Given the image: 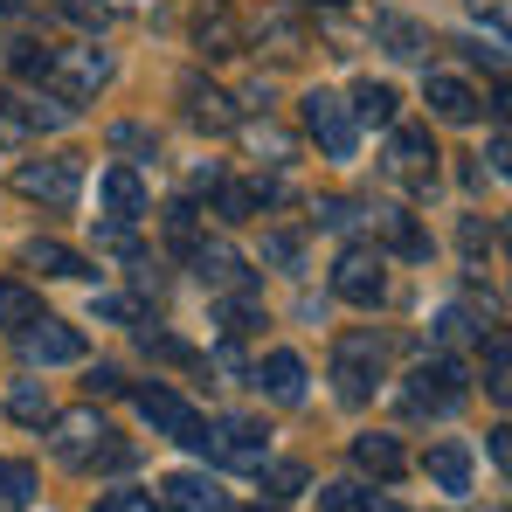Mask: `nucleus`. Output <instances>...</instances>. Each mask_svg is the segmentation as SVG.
Wrapping results in <instances>:
<instances>
[{
    "label": "nucleus",
    "instance_id": "nucleus-25",
    "mask_svg": "<svg viewBox=\"0 0 512 512\" xmlns=\"http://www.w3.org/2000/svg\"><path fill=\"white\" fill-rule=\"evenodd\" d=\"M28 506H35V471L0 457V512H28Z\"/></svg>",
    "mask_w": 512,
    "mask_h": 512
},
{
    "label": "nucleus",
    "instance_id": "nucleus-19",
    "mask_svg": "<svg viewBox=\"0 0 512 512\" xmlns=\"http://www.w3.org/2000/svg\"><path fill=\"white\" fill-rule=\"evenodd\" d=\"M374 229L388 236V250L409 256V263H423V256H429V236L416 229V215H402V208H374Z\"/></svg>",
    "mask_w": 512,
    "mask_h": 512
},
{
    "label": "nucleus",
    "instance_id": "nucleus-6",
    "mask_svg": "<svg viewBox=\"0 0 512 512\" xmlns=\"http://www.w3.org/2000/svg\"><path fill=\"white\" fill-rule=\"evenodd\" d=\"M333 291H340L346 305L374 312V305L388 298V270H381V250H346L340 263H333Z\"/></svg>",
    "mask_w": 512,
    "mask_h": 512
},
{
    "label": "nucleus",
    "instance_id": "nucleus-31",
    "mask_svg": "<svg viewBox=\"0 0 512 512\" xmlns=\"http://www.w3.org/2000/svg\"><path fill=\"white\" fill-rule=\"evenodd\" d=\"M256 471H263V492H270V499H298V492H305V464H270V457H263Z\"/></svg>",
    "mask_w": 512,
    "mask_h": 512
},
{
    "label": "nucleus",
    "instance_id": "nucleus-21",
    "mask_svg": "<svg viewBox=\"0 0 512 512\" xmlns=\"http://www.w3.org/2000/svg\"><path fill=\"white\" fill-rule=\"evenodd\" d=\"M353 464L367 478H402V443L395 436H353Z\"/></svg>",
    "mask_w": 512,
    "mask_h": 512
},
{
    "label": "nucleus",
    "instance_id": "nucleus-9",
    "mask_svg": "<svg viewBox=\"0 0 512 512\" xmlns=\"http://www.w3.org/2000/svg\"><path fill=\"white\" fill-rule=\"evenodd\" d=\"M49 423H56V436H49V450H56L63 464H90V457L104 450V436H111L97 409H77V416H49Z\"/></svg>",
    "mask_w": 512,
    "mask_h": 512
},
{
    "label": "nucleus",
    "instance_id": "nucleus-11",
    "mask_svg": "<svg viewBox=\"0 0 512 512\" xmlns=\"http://www.w3.org/2000/svg\"><path fill=\"white\" fill-rule=\"evenodd\" d=\"M132 402H139V416H146L153 429H167V436H180V443H194V436H201V416H194L173 388H160V381H153V388H139Z\"/></svg>",
    "mask_w": 512,
    "mask_h": 512
},
{
    "label": "nucleus",
    "instance_id": "nucleus-36",
    "mask_svg": "<svg viewBox=\"0 0 512 512\" xmlns=\"http://www.w3.org/2000/svg\"><path fill=\"white\" fill-rule=\"evenodd\" d=\"M111 153H153V132L146 125H111Z\"/></svg>",
    "mask_w": 512,
    "mask_h": 512
},
{
    "label": "nucleus",
    "instance_id": "nucleus-24",
    "mask_svg": "<svg viewBox=\"0 0 512 512\" xmlns=\"http://www.w3.org/2000/svg\"><path fill=\"white\" fill-rule=\"evenodd\" d=\"M395 104H402V97H395L388 84H360L346 111H353V125H395Z\"/></svg>",
    "mask_w": 512,
    "mask_h": 512
},
{
    "label": "nucleus",
    "instance_id": "nucleus-28",
    "mask_svg": "<svg viewBox=\"0 0 512 512\" xmlns=\"http://www.w3.org/2000/svg\"><path fill=\"white\" fill-rule=\"evenodd\" d=\"M28 319H42V298L7 277V284H0V326H28Z\"/></svg>",
    "mask_w": 512,
    "mask_h": 512
},
{
    "label": "nucleus",
    "instance_id": "nucleus-1",
    "mask_svg": "<svg viewBox=\"0 0 512 512\" xmlns=\"http://www.w3.org/2000/svg\"><path fill=\"white\" fill-rule=\"evenodd\" d=\"M464 395H471V381H464V367H457L450 353L423 360V367L402 381V409H409V416H457Z\"/></svg>",
    "mask_w": 512,
    "mask_h": 512
},
{
    "label": "nucleus",
    "instance_id": "nucleus-42",
    "mask_svg": "<svg viewBox=\"0 0 512 512\" xmlns=\"http://www.w3.org/2000/svg\"><path fill=\"white\" fill-rule=\"evenodd\" d=\"M478 21H492V35H506V0H471Z\"/></svg>",
    "mask_w": 512,
    "mask_h": 512
},
{
    "label": "nucleus",
    "instance_id": "nucleus-3",
    "mask_svg": "<svg viewBox=\"0 0 512 512\" xmlns=\"http://www.w3.org/2000/svg\"><path fill=\"white\" fill-rule=\"evenodd\" d=\"M42 84H56V97H70V104H84L97 90L111 84V56L90 42V49H49V70H42Z\"/></svg>",
    "mask_w": 512,
    "mask_h": 512
},
{
    "label": "nucleus",
    "instance_id": "nucleus-34",
    "mask_svg": "<svg viewBox=\"0 0 512 512\" xmlns=\"http://www.w3.org/2000/svg\"><path fill=\"white\" fill-rule=\"evenodd\" d=\"M139 346H146V353H160V360H173V367H194V346L173 340V333H153V326H139Z\"/></svg>",
    "mask_w": 512,
    "mask_h": 512
},
{
    "label": "nucleus",
    "instance_id": "nucleus-47",
    "mask_svg": "<svg viewBox=\"0 0 512 512\" xmlns=\"http://www.w3.org/2000/svg\"><path fill=\"white\" fill-rule=\"evenodd\" d=\"M298 7H346V0H298Z\"/></svg>",
    "mask_w": 512,
    "mask_h": 512
},
{
    "label": "nucleus",
    "instance_id": "nucleus-48",
    "mask_svg": "<svg viewBox=\"0 0 512 512\" xmlns=\"http://www.w3.org/2000/svg\"><path fill=\"white\" fill-rule=\"evenodd\" d=\"M256 512H263V506H256ZM270 512H277V506H270Z\"/></svg>",
    "mask_w": 512,
    "mask_h": 512
},
{
    "label": "nucleus",
    "instance_id": "nucleus-2",
    "mask_svg": "<svg viewBox=\"0 0 512 512\" xmlns=\"http://www.w3.org/2000/svg\"><path fill=\"white\" fill-rule=\"evenodd\" d=\"M194 450H208V464H222V471H256L270 457V429L250 416H222V423H201Z\"/></svg>",
    "mask_w": 512,
    "mask_h": 512
},
{
    "label": "nucleus",
    "instance_id": "nucleus-46",
    "mask_svg": "<svg viewBox=\"0 0 512 512\" xmlns=\"http://www.w3.org/2000/svg\"><path fill=\"white\" fill-rule=\"evenodd\" d=\"M21 7H28V0H0V14H21Z\"/></svg>",
    "mask_w": 512,
    "mask_h": 512
},
{
    "label": "nucleus",
    "instance_id": "nucleus-37",
    "mask_svg": "<svg viewBox=\"0 0 512 512\" xmlns=\"http://www.w3.org/2000/svg\"><path fill=\"white\" fill-rule=\"evenodd\" d=\"M97 512H153V492H132V485H125V492H104Z\"/></svg>",
    "mask_w": 512,
    "mask_h": 512
},
{
    "label": "nucleus",
    "instance_id": "nucleus-43",
    "mask_svg": "<svg viewBox=\"0 0 512 512\" xmlns=\"http://www.w3.org/2000/svg\"><path fill=\"white\" fill-rule=\"evenodd\" d=\"M263 256H270V263H298V236H270Z\"/></svg>",
    "mask_w": 512,
    "mask_h": 512
},
{
    "label": "nucleus",
    "instance_id": "nucleus-12",
    "mask_svg": "<svg viewBox=\"0 0 512 512\" xmlns=\"http://www.w3.org/2000/svg\"><path fill=\"white\" fill-rule=\"evenodd\" d=\"M388 173L409 180V187H429V180H436V146H429L423 125H402V132H395V146H388Z\"/></svg>",
    "mask_w": 512,
    "mask_h": 512
},
{
    "label": "nucleus",
    "instance_id": "nucleus-5",
    "mask_svg": "<svg viewBox=\"0 0 512 512\" xmlns=\"http://www.w3.org/2000/svg\"><path fill=\"white\" fill-rule=\"evenodd\" d=\"M333 381H340V402H367L374 381H381V340L374 333H346L333 346Z\"/></svg>",
    "mask_w": 512,
    "mask_h": 512
},
{
    "label": "nucleus",
    "instance_id": "nucleus-38",
    "mask_svg": "<svg viewBox=\"0 0 512 512\" xmlns=\"http://www.w3.org/2000/svg\"><path fill=\"white\" fill-rule=\"evenodd\" d=\"M56 7H63L77 28H104V21H111V14H104V0H56Z\"/></svg>",
    "mask_w": 512,
    "mask_h": 512
},
{
    "label": "nucleus",
    "instance_id": "nucleus-45",
    "mask_svg": "<svg viewBox=\"0 0 512 512\" xmlns=\"http://www.w3.org/2000/svg\"><path fill=\"white\" fill-rule=\"evenodd\" d=\"M118 388H125V381H118L111 367H97V374H90V395H118Z\"/></svg>",
    "mask_w": 512,
    "mask_h": 512
},
{
    "label": "nucleus",
    "instance_id": "nucleus-30",
    "mask_svg": "<svg viewBox=\"0 0 512 512\" xmlns=\"http://www.w3.org/2000/svg\"><path fill=\"white\" fill-rule=\"evenodd\" d=\"M7 416H14V423H28V429H42V423H49V395H42L35 381H21V388L7 395Z\"/></svg>",
    "mask_w": 512,
    "mask_h": 512
},
{
    "label": "nucleus",
    "instance_id": "nucleus-29",
    "mask_svg": "<svg viewBox=\"0 0 512 512\" xmlns=\"http://www.w3.org/2000/svg\"><path fill=\"white\" fill-rule=\"evenodd\" d=\"M374 499H381V492H367L360 478H340V485L319 492V506H326V512H374Z\"/></svg>",
    "mask_w": 512,
    "mask_h": 512
},
{
    "label": "nucleus",
    "instance_id": "nucleus-22",
    "mask_svg": "<svg viewBox=\"0 0 512 512\" xmlns=\"http://www.w3.org/2000/svg\"><path fill=\"white\" fill-rule=\"evenodd\" d=\"M194 35H201L208 56H229V49H236V14H229L222 0H208V7L194 14Z\"/></svg>",
    "mask_w": 512,
    "mask_h": 512
},
{
    "label": "nucleus",
    "instance_id": "nucleus-41",
    "mask_svg": "<svg viewBox=\"0 0 512 512\" xmlns=\"http://www.w3.org/2000/svg\"><path fill=\"white\" fill-rule=\"evenodd\" d=\"M250 139H256V146H263V153H270V160H291V139H284L277 125H256Z\"/></svg>",
    "mask_w": 512,
    "mask_h": 512
},
{
    "label": "nucleus",
    "instance_id": "nucleus-26",
    "mask_svg": "<svg viewBox=\"0 0 512 512\" xmlns=\"http://www.w3.org/2000/svg\"><path fill=\"white\" fill-rule=\"evenodd\" d=\"M374 35L388 42V56H423V28L409 14H374Z\"/></svg>",
    "mask_w": 512,
    "mask_h": 512
},
{
    "label": "nucleus",
    "instance_id": "nucleus-32",
    "mask_svg": "<svg viewBox=\"0 0 512 512\" xmlns=\"http://www.w3.org/2000/svg\"><path fill=\"white\" fill-rule=\"evenodd\" d=\"M167 243H173L180 256H187L194 243H201V215H194L187 201H173V208H167Z\"/></svg>",
    "mask_w": 512,
    "mask_h": 512
},
{
    "label": "nucleus",
    "instance_id": "nucleus-4",
    "mask_svg": "<svg viewBox=\"0 0 512 512\" xmlns=\"http://www.w3.org/2000/svg\"><path fill=\"white\" fill-rule=\"evenodd\" d=\"M305 132L326 146V160H353V146H360V125L333 90H305Z\"/></svg>",
    "mask_w": 512,
    "mask_h": 512
},
{
    "label": "nucleus",
    "instance_id": "nucleus-17",
    "mask_svg": "<svg viewBox=\"0 0 512 512\" xmlns=\"http://www.w3.org/2000/svg\"><path fill=\"white\" fill-rule=\"evenodd\" d=\"M263 201H277L270 180H222V187H215V215H222V222H250Z\"/></svg>",
    "mask_w": 512,
    "mask_h": 512
},
{
    "label": "nucleus",
    "instance_id": "nucleus-44",
    "mask_svg": "<svg viewBox=\"0 0 512 512\" xmlns=\"http://www.w3.org/2000/svg\"><path fill=\"white\" fill-rule=\"evenodd\" d=\"M187 187H194V194H201V187L215 194V187H222V167H194V173H187Z\"/></svg>",
    "mask_w": 512,
    "mask_h": 512
},
{
    "label": "nucleus",
    "instance_id": "nucleus-14",
    "mask_svg": "<svg viewBox=\"0 0 512 512\" xmlns=\"http://www.w3.org/2000/svg\"><path fill=\"white\" fill-rule=\"evenodd\" d=\"M180 97H187V118H194L201 132H229V125H236V97H229V90L187 77V90H180Z\"/></svg>",
    "mask_w": 512,
    "mask_h": 512
},
{
    "label": "nucleus",
    "instance_id": "nucleus-10",
    "mask_svg": "<svg viewBox=\"0 0 512 512\" xmlns=\"http://www.w3.org/2000/svg\"><path fill=\"white\" fill-rule=\"evenodd\" d=\"M187 263H194V270H201V284H215V291H256L250 263L229 250V243H208V236H201V243L187 250Z\"/></svg>",
    "mask_w": 512,
    "mask_h": 512
},
{
    "label": "nucleus",
    "instance_id": "nucleus-20",
    "mask_svg": "<svg viewBox=\"0 0 512 512\" xmlns=\"http://www.w3.org/2000/svg\"><path fill=\"white\" fill-rule=\"evenodd\" d=\"M429 478H436V492H471V450L464 443H436L429 450Z\"/></svg>",
    "mask_w": 512,
    "mask_h": 512
},
{
    "label": "nucleus",
    "instance_id": "nucleus-40",
    "mask_svg": "<svg viewBox=\"0 0 512 512\" xmlns=\"http://www.w3.org/2000/svg\"><path fill=\"white\" fill-rule=\"evenodd\" d=\"M21 139H28V125H21L14 97H0V146H21Z\"/></svg>",
    "mask_w": 512,
    "mask_h": 512
},
{
    "label": "nucleus",
    "instance_id": "nucleus-16",
    "mask_svg": "<svg viewBox=\"0 0 512 512\" xmlns=\"http://www.w3.org/2000/svg\"><path fill=\"white\" fill-rule=\"evenodd\" d=\"M97 194H104V215H111V222H139V215H146V180L132 167H111Z\"/></svg>",
    "mask_w": 512,
    "mask_h": 512
},
{
    "label": "nucleus",
    "instance_id": "nucleus-15",
    "mask_svg": "<svg viewBox=\"0 0 512 512\" xmlns=\"http://www.w3.org/2000/svg\"><path fill=\"white\" fill-rule=\"evenodd\" d=\"M423 97H429V111H436L443 125H471V118H478V90L464 84V77H443V70H436Z\"/></svg>",
    "mask_w": 512,
    "mask_h": 512
},
{
    "label": "nucleus",
    "instance_id": "nucleus-8",
    "mask_svg": "<svg viewBox=\"0 0 512 512\" xmlns=\"http://www.w3.org/2000/svg\"><path fill=\"white\" fill-rule=\"evenodd\" d=\"M21 360L28 367H70V360H84V333L56 326V319H28L21 326Z\"/></svg>",
    "mask_w": 512,
    "mask_h": 512
},
{
    "label": "nucleus",
    "instance_id": "nucleus-7",
    "mask_svg": "<svg viewBox=\"0 0 512 512\" xmlns=\"http://www.w3.org/2000/svg\"><path fill=\"white\" fill-rule=\"evenodd\" d=\"M77 187H84V173L70 167V160H28V167H14V194L49 201V208H70Z\"/></svg>",
    "mask_w": 512,
    "mask_h": 512
},
{
    "label": "nucleus",
    "instance_id": "nucleus-39",
    "mask_svg": "<svg viewBox=\"0 0 512 512\" xmlns=\"http://www.w3.org/2000/svg\"><path fill=\"white\" fill-rule=\"evenodd\" d=\"M97 319H146V305H139V298H118V291H104V298H97Z\"/></svg>",
    "mask_w": 512,
    "mask_h": 512
},
{
    "label": "nucleus",
    "instance_id": "nucleus-33",
    "mask_svg": "<svg viewBox=\"0 0 512 512\" xmlns=\"http://www.w3.org/2000/svg\"><path fill=\"white\" fill-rule=\"evenodd\" d=\"M471 333L485 340V326H471V312H464V305H450V312H436V346H464Z\"/></svg>",
    "mask_w": 512,
    "mask_h": 512
},
{
    "label": "nucleus",
    "instance_id": "nucleus-13",
    "mask_svg": "<svg viewBox=\"0 0 512 512\" xmlns=\"http://www.w3.org/2000/svg\"><path fill=\"white\" fill-rule=\"evenodd\" d=\"M256 388H263L270 402H298V395H305V360H298L291 346L263 353V367H256Z\"/></svg>",
    "mask_w": 512,
    "mask_h": 512
},
{
    "label": "nucleus",
    "instance_id": "nucleus-27",
    "mask_svg": "<svg viewBox=\"0 0 512 512\" xmlns=\"http://www.w3.org/2000/svg\"><path fill=\"white\" fill-rule=\"evenodd\" d=\"M70 118H77V104H70V97H28V104H21V125H28V132H35V125H42V132H56V125H70Z\"/></svg>",
    "mask_w": 512,
    "mask_h": 512
},
{
    "label": "nucleus",
    "instance_id": "nucleus-35",
    "mask_svg": "<svg viewBox=\"0 0 512 512\" xmlns=\"http://www.w3.org/2000/svg\"><path fill=\"white\" fill-rule=\"evenodd\" d=\"M485 388H492V402H506V333H492V346H485Z\"/></svg>",
    "mask_w": 512,
    "mask_h": 512
},
{
    "label": "nucleus",
    "instance_id": "nucleus-23",
    "mask_svg": "<svg viewBox=\"0 0 512 512\" xmlns=\"http://www.w3.org/2000/svg\"><path fill=\"white\" fill-rule=\"evenodd\" d=\"M21 263H28V270H42V277H84L90 263L77 250H63V243H28V250H21Z\"/></svg>",
    "mask_w": 512,
    "mask_h": 512
},
{
    "label": "nucleus",
    "instance_id": "nucleus-18",
    "mask_svg": "<svg viewBox=\"0 0 512 512\" xmlns=\"http://www.w3.org/2000/svg\"><path fill=\"white\" fill-rule=\"evenodd\" d=\"M160 492H167V506H173V512H222V492H215V478H201V471H173Z\"/></svg>",
    "mask_w": 512,
    "mask_h": 512
}]
</instances>
